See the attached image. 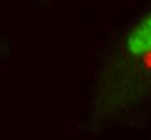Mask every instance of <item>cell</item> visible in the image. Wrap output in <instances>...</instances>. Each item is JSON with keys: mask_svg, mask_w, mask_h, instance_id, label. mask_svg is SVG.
Listing matches in <instances>:
<instances>
[{"mask_svg": "<svg viewBox=\"0 0 151 140\" xmlns=\"http://www.w3.org/2000/svg\"><path fill=\"white\" fill-rule=\"evenodd\" d=\"M126 47L133 56H142L151 52V12L129 31Z\"/></svg>", "mask_w": 151, "mask_h": 140, "instance_id": "1", "label": "cell"}]
</instances>
